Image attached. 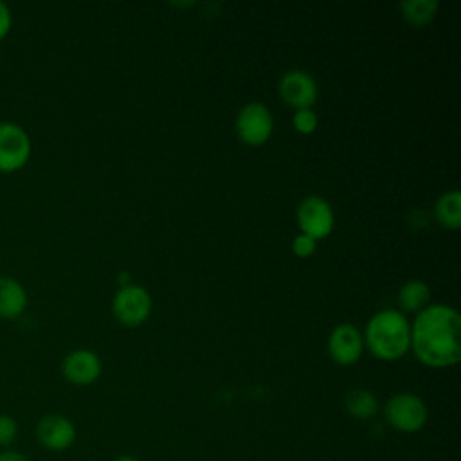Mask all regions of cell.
Returning a JSON list of instances; mask_svg holds the SVG:
<instances>
[{
  "label": "cell",
  "mask_w": 461,
  "mask_h": 461,
  "mask_svg": "<svg viewBox=\"0 0 461 461\" xmlns=\"http://www.w3.org/2000/svg\"><path fill=\"white\" fill-rule=\"evenodd\" d=\"M439 4L436 0H405L400 4L402 16L414 27L430 23L438 13Z\"/></svg>",
  "instance_id": "16"
},
{
  "label": "cell",
  "mask_w": 461,
  "mask_h": 461,
  "mask_svg": "<svg viewBox=\"0 0 461 461\" xmlns=\"http://www.w3.org/2000/svg\"><path fill=\"white\" fill-rule=\"evenodd\" d=\"M364 346L380 360H396L411 348V324L398 310L375 313L364 330Z\"/></svg>",
  "instance_id": "2"
},
{
  "label": "cell",
  "mask_w": 461,
  "mask_h": 461,
  "mask_svg": "<svg viewBox=\"0 0 461 461\" xmlns=\"http://www.w3.org/2000/svg\"><path fill=\"white\" fill-rule=\"evenodd\" d=\"M31 137L16 122H0V173H14L31 158Z\"/></svg>",
  "instance_id": "3"
},
{
  "label": "cell",
  "mask_w": 461,
  "mask_h": 461,
  "mask_svg": "<svg viewBox=\"0 0 461 461\" xmlns=\"http://www.w3.org/2000/svg\"><path fill=\"white\" fill-rule=\"evenodd\" d=\"M0 461H31V459L18 450L4 448V450H0Z\"/></svg>",
  "instance_id": "21"
},
{
  "label": "cell",
  "mask_w": 461,
  "mask_h": 461,
  "mask_svg": "<svg viewBox=\"0 0 461 461\" xmlns=\"http://www.w3.org/2000/svg\"><path fill=\"white\" fill-rule=\"evenodd\" d=\"M277 90H279L281 99L295 110L312 108L315 104L317 94H319L315 79L308 72L299 70V68L285 72L283 77L279 79Z\"/></svg>",
  "instance_id": "8"
},
{
  "label": "cell",
  "mask_w": 461,
  "mask_h": 461,
  "mask_svg": "<svg viewBox=\"0 0 461 461\" xmlns=\"http://www.w3.org/2000/svg\"><path fill=\"white\" fill-rule=\"evenodd\" d=\"M18 438V423L9 414H0V447L9 448Z\"/></svg>",
  "instance_id": "18"
},
{
  "label": "cell",
  "mask_w": 461,
  "mask_h": 461,
  "mask_svg": "<svg viewBox=\"0 0 461 461\" xmlns=\"http://www.w3.org/2000/svg\"><path fill=\"white\" fill-rule=\"evenodd\" d=\"M29 297L20 281L9 276H0V319H18L27 308Z\"/></svg>",
  "instance_id": "12"
},
{
  "label": "cell",
  "mask_w": 461,
  "mask_h": 461,
  "mask_svg": "<svg viewBox=\"0 0 461 461\" xmlns=\"http://www.w3.org/2000/svg\"><path fill=\"white\" fill-rule=\"evenodd\" d=\"M292 124L297 133L301 135H312L319 126V117L312 108H301L294 112Z\"/></svg>",
  "instance_id": "17"
},
{
  "label": "cell",
  "mask_w": 461,
  "mask_h": 461,
  "mask_svg": "<svg viewBox=\"0 0 461 461\" xmlns=\"http://www.w3.org/2000/svg\"><path fill=\"white\" fill-rule=\"evenodd\" d=\"M274 131V119L270 110L258 101L247 103L236 115L238 139L247 146L265 144Z\"/></svg>",
  "instance_id": "4"
},
{
  "label": "cell",
  "mask_w": 461,
  "mask_h": 461,
  "mask_svg": "<svg viewBox=\"0 0 461 461\" xmlns=\"http://www.w3.org/2000/svg\"><path fill=\"white\" fill-rule=\"evenodd\" d=\"M436 220L441 227L456 230L461 225V194L459 191H447L443 193L434 207Z\"/></svg>",
  "instance_id": "14"
},
{
  "label": "cell",
  "mask_w": 461,
  "mask_h": 461,
  "mask_svg": "<svg viewBox=\"0 0 461 461\" xmlns=\"http://www.w3.org/2000/svg\"><path fill=\"white\" fill-rule=\"evenodd\" d=\"M398 304L403 312H412V313L421 312L430 304L429 286L420 279L407 281L398 290Z\"/></svg>",
  "instance_id": "13"
},
{
  "label": "cell",
  "mask_w": 461,
  "mask_h": 461,
  "mask_svg": "<svg viewBox=\"0 0 461 461\" xmlns=\"http://www.w3.org/2000/svg\"><path fill=\"white\" fill-rule=\"evenodd\" d=\"M297 225L303 234L313 238L315 241L331 234L335 225V214L331 205L321 196H306L297 205Z\"/></svg>",
  "instance_id": "7"
},
{
  "label": "cell",
  "mask_w": 461,
  "mask_h": 461,
  "mask_svg": "<svg viewBox=\"0 0 461 461\" xmlns=\"http://www.w3.org/2000/svg\"><path fill=\"white\" fill-rule=\"evenodd\" d=\"M346 411L357 420H369L378 412V400L367 389H353L344 400Z\"/></svg>",
  "instance_id": "15"
},
{
  "label": "cell",
  "mask_w": 461,
  "mask_h": 461,
  "mask_svg": "<svg viewBox=\"0 0 461 461\" xmlns=\"http://www.w3.org/2000/svg\"><path fill=\"white\" fill-rule=\"evenodd\" d=\"M364 351V339L357 326L339 324L328 337V353L339 366H353Z\"/></svg>",
  "instance_id": "10"
},
{
  "label": "cell",
  "mask_w": 461,
  "mask_h": 461,
  "mask_svg": "<svg viewBox=\"0 0 461 461\" xmlns=\"http://www.w3.org/2000/svg\"><path fill=\"white\" fill-rule=\"evenodd\" d=\"M151 312V297L146 288L139 285L121 286L112 301L113 317L124 326H139L142 324Z\"/></svg>",
  "instance_id": "6"
},
{
  "label": "cell",
  "mask_w": 461,
  "mask_h": 461,
  "mask_svg": "<svg viewBox=\"0 0 461 461\" xmlns=\"http://www.w3.org/2000/svg\"><path fill=\"white\" fill-rule=\"evenodd\" d=\"M317 250V241L303 232H299L294 240H292V252L297 258H310L313 252Z\"/></svg>",
  "instance_id": "19"
},
{
  "label": "cell",
  "mask_w": 461,
  "mask_h": 461,
  "mask_svg": "<svg viewBox=\"0 0 461 461\" xmlns=\"http://www.w3.org/2000/svg\"><path fill=\"white\" fill-rule=\"evenodd\" d=\"M411 348L429 367H450L461 358V317L439 303L418 312L411 326Z\"/></svg>",
  "instance_id": "1"
},
{
  "label": "cell",
  "mask_w": 461,
  "mask_h": 461,
  "mask_svg": "<svg viewBox=\"0 0 461 461\" xmlns=\"http://www.w3.org/2000/svg\"><path fill=\"white\" fill-rule=\"evenodd\" d=\"M387 421L400 432H416L427 423L425 402L412 393H398L385 403Z\"/></svg>",
  "instance_id": "5"
},
{
  "label": "cell",
  "mask_w": 461,
  "mask_h": 461,
  "mask_svg": "<svg viewBox=\"0 0 461 461\" xmlns=\"http://www.w3.org/2000/svg\"><path fill=\"white\" fill-rule=\"evenodd\" d=\"M101 358L90 349H74L61 362V373L74 385H90L101 376Z\"/></svg>",
  "instance_id": "11"
},
{
  "label": "cell",
  "mask_w": 461,
  "mask_h": 461,
  "mask_svg": "<svg viewBox=\"0 0 461 461\" xmlns=\"http://www.w3.org/2000/svg\"><path fill=\"white\" fill-rule=\"evenodd\" d=\"M11 25H13V14H11V9L7 4H4L0 0V40H4L9 31H11Z\"/></svg>",
  "instance_id": "20"
},
{
  "label": "cell",
  "mask_w": 461,
  "mask_h": 461,
  "mask_svg": "<svg viewBox=\"0 0 461 461\" xmlns=\"http://www.w3.org/2000/svg\"><path fill=\"white\" fill-rule=\"evenodd\" d=\"M112 461H139V459L133 457V456H119V457H115Z\"/></svg>",
  "instance_id": "22"
},
{
  "label": "cell",
  "mask_w": 461,
  "mask_h": 461,
  "mask_svg": "<svg viewBox=\"0 0 461 461\" xmlns=\"http://www.w3.org/2000/svg\"><path fill=\"white\" fill-rule=\"evenodd\" d=\"M36 439L47 450L63 452L74 445L76 427L67 416L50 412L40 418L36 425Z\"/></svg>",
  "instance_id": "9"
}]
</instances>
